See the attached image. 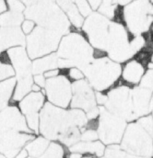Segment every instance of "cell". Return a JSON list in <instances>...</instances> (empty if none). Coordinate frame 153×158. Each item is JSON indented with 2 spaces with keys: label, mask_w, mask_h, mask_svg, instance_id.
I'll return each mask as SVG.
<instances>
[{
  "label": "cell",
  "mask_w": 153,
  "mask_h": 158,
  "mask_svg": "<svg viewBox=\"0 0 153 158\" xmlns=\"http://www.w3.org/2000/svg\"><path fill=\"white\" fill-rule=\"evenodd\" d=\"M40 120L43 135L49 139H57L71 127L84 126L87 118L80 110L66 111L47 103L41 110Z\"/></svg>",
  "instance_id": "obj_1"
},
{
  "label": "cell",
  "mask_w": 153,
  "mask_h": 158,
  "mask_svg": "<svg viewBox=\"0 0 153 158\" xmlns=\"http://www.w3.org/2000/svg\"><path fill=\"white\" fill-rule=\"evenodd\" d=\"M57 68L78 67L82 69L93 60L94 49L82 34L69 32L61 39L56 51Z\"/></svg>",
  "instance_id": "obj_2"
},
{
  "label": "cell",
  "mask_w": 153,
  "mask_h": 158,
  "mask_svg": "<svg viewBox=\"0 0 153 158\" xmlns=\"http://www.w3.org/2000/svg\"><path fill=\"white\" fill-rule=\"evenodd\" d=\"M24 16L33 20L39 26L53 30L63 35L70 32V23L65 14L53 2L40 0L28 6L24 10Z\"/></svg>",
  "instance_id": "obj_3"
},
{
  "label": "cell",
  "mask_w": 153,
  "mask_h": 158,
  "mask_svg": "<svg viewBox=\"0 0 153 158\" xmlns=\"http://www.w3.org/2000/svg\"><path fill=\"white\" fill-rule=\"evenodd\" d=\"M121 19L132 36L145 35L153 26V3L149 0H135L124 7Z\"/></svg>",
  "instance_id": "obj_4"
},
{
  "label": "cell",
  "mask_w": 153,
  "mask_h": 158,
  "mask_svg": "<svg viewBox=\"0 0 153 158\" xmlns=\"http://www.w3.org/2000/svg\"><path fill=\"white\" fill-rule=\"evenodd\" d=\"M91 87L102 91L111 87L121 75L122 67L107 57L94 58L82 69Z\"/></svg>",
  "instance_id": "obj_5"
},
{
  "label": "cell",
  "mask_w": 153,
  "mask_h": 158,
  "mask_svg": "<svg viewBox=\"0 0 153 158\" xmlns=\"http://www.w3.org/2000/svg\"><path fill=\"white\" fill-rule=\"evenodd\" d=\"M61 34L41 26H36L26 38V52L30 59L35 60L57 51Z\"/></svg>",
  "instance_id": "obj_6"
},
{
  "label": "cell",
  "mask_w": 153,
  "mask_h": 158,
  "mask_svg": "<svg viewBox=\"0 0 153 158\" xmlns=\"http://www.w3.org/2000/svg\"><path fill=\"white\" fill-rule=\"evenodd\" d=\"M111 21L100 13H91L84 21L82 29L86 39L95 50L105 52Z\"/></svg>",
  "instance_id": "obj_7"
},
{
  "label": "cell",
  "mask_w": 153,
  "mask_h": 158,
  "mask_svg": "<svg viewBox=\"0 0 153 158\" xmlns=\"http://www.w3.org/2000/svg\"><path fill=\"white\" fill-rule=\"evenodd\" d=\"M121 148L129 154L151 157L153 155L152 136L138 123L130 124L124 135Z\"/></svg>",
  "instance_id": "obj_8"
},
{
  "label": "cell",
  "mask_w": 153,
  "mask_h": 158,
  "mask_svg": "<svg viewBox=\"0 0 153 158\" xmlns=\"http://www.w3.org/2000/svg\"><path fill=\"white\" fill-rule=\"evenodd\" d=\"M105 106L108 112L125 121H132L136 118L131 103V89L125 86L109 92Z\"/></svg>",
  "instance_id": "obj_9"
},
{
  "label": "cell",
  "mask_w": 153,
  "mask_h": 158,
  "mask_svg": "<svg viewBox=\"0 0 153 158\" xmlns=\"http://www.w3.org/2000/svg\"><path fill=\"white\" fill-rule=\"evenodd\" d=\"M99 135L106 144L119 143L125 127V121L108 112L105 107L100 109Z\"/></svg>",
  "instance_id": "obj_10"
},
{
  "label": "cell",
  "mask_w": 153,
  "mask_h": 158,
  "mask_svg": "<svg viewBox=\"0 0 153 158\" xmlns=\"http://www.w3.org/2000/svg\"><path fill=\"white\" fill-rule=\"evenodd\" d=\"M45 89L48 99L53 105L61 107H66L72 99V86L65 76L58 75L47 79Z\"/></svg>",
  "instance_id": "obj_11"
},
{
  "label": "cell",
  "mask_w": 153,
  "mask_h": 158,
  "mask_svg": "<svg viewBox=\"0 0 153 158\" xmlns=\"http://www.w3.org/2000/svg\"><path fill=\"white\" fill-rule=\"evenodd\" d=\"M72 91L73 93L72 107L82 109L87 113L96 108V96L87 81L84 79L76 81L73 84Z\"/></svg>",
  "instance_id": "obj_12"
},
{
  "label": "cell",
  "mask_w": 153,
  "mask_h": 158,
  "mask_svg": "<svg viewBox=\"0 0 153 158\" xmlns=\"http://www.w3.org/2000/svg\"><path fill=\"white\" fill-rule=\"evenodd\" d=\"M33 136L20 134L18 131H0V152L8 158H14L19 148Z\"/></svg>",
  "instance_id": "obj_13"
},
{
  "label": "cell",
  "mask_w": 153,
  "mask_h": 158,
  "mask_svg": "<svg viewBox=\"0 0 153 158\" xmlns=\"http://www.w3.org/2000/svg\"><path fill=\"white\" fill-rule=\"evenodd\" d=\"M29 132L24 118L16 107H6L0 112V131Z\"/></svg>",
  "instance_id": "obj_14"
},
{
  "label": "cell",
  "mask_w": 153,
  "mask_h": 158,
  "mask_svg": "<svg viewBox=\"0 0 153 158\" xmlns=\"http://www.w3.org/2000/svg\"><path fill=\"white\" fill-rule=\"evenodd\" d=\"M9 62L17 74V78L32 75V61L23 46H16L6 51Z\"/></svg>",
  "instance_id": "obj_15"
},
{
  "label": "cell",
  "mask_w": 153,
  "mask_h": 158,
  "mask_svg": "<svg viewBox=\"0 0 153 158\" xmlns=\"http://www.w3.org/2000/svg\"><path fill=\"white\" fill-rule=\"evenodd\" d=\"M131 103L136 118L146 116L153 109L152 91L142 87L131 90Z\"/></svg>",
  "instance_id": "obj_16"
},
{
  "label": "cell",
  "mask_w": 153,
  "mask_h": 158,
  "mask_svg": "<svg viewBox=\"0 0 153 158\" xmlns=\"http://www.w3.org/2000/svg\"><path fill=\"white\" fill-rule=\"evenodd\" d=\"M26 44V37L19 26L0 28V53L16 46Z\"/></svg>",
  "instance_id": "obj_17"
},
{
  "label": "cell",
  "mask_w": 153,
  "mask_h": 158,
  "mask_svg": "<svg viewBox=\"0 0 153 158\" xmlns=\"http://www.w3.org/2000/svg\"><path fill=\"white\" fill-rule=\"evenodd\" d=\"M145 73L144 64L137 59H131L125 62V66L121 71L122 76L124 80L133 84L140 82Z\"/></svg>",
  "instance_id": "obj_18"
},
{
  "label": "cell",
  "mask_w": 153,
  "mask_h": 158,
  "mask_svg": "<svg viewBox=\"0 0 153 158\" xmlns=\"http://www.w3.org/2000/svg\"><path fill=\"white\" fill-rule=\"evenodd\" d=\"M44 96L40 92H34L25 97L19 103L21 110L26 116L38 114L44 105Z\"/></svg>",
  "instance_id": "obj_19"
},
{
  "label": "cell",
  "mask_w": 153,
  "mask_h": 158,
  "mask_svg": "<svg viewBox=\"0 0 153 158\" xmlns=\"http://www.w3.org/2000/svg\"><path fill=\"white\" fill-rule=\"evenodd\" d=\"M57 5L65 14L68 20L75 28H80L84 23V17L79 13L72 0H57Z\"/></svg>",
  "instance_id": "obj_20"
},
{
  "label": "cell",
  "mask_w": 153,
  "mask_h": 158,
  "mask_svg": "<svg viewBox=\"0 0 153 158\" xmlns=\"http://www.w3.org/2000/svg\"><path fill=\"white\" fill-rule=\"evenodd\" d=\"M58 57L55 53L45 55L35 59L32 63V73L35 75L42 74L45 72L57 69Z\"/></svg>",
  "instance_id": "obj_21"
},
{
  "label": "cell",
  "mask_w": 153,
  "mask_h": 158,
  "mask_svg": "<svg viewBox=\"0 0 153 158\" xmlns=\"http://www.w3.org/2000/svg\"><path fill=\"white\" fill-rule=\"evenodd\" d=\"M17 87L14 95V99L15 101H19L31 91L33 85V79L32 75H30L17 78Z\"/></svg>",
  "instance_id": "obj_22"
},
{
  "label": "cell",
  "mask_w": 153,
  "mask_h": 158,
  "mask_svg": "<svg viewBox=\"0 0 153 158\" xmlns=\"http://www.w3.org/2000/svg\"><path fill=\"white\" fill-rule=\"evenodd\" d=\"M70 151L72 152H91L95 153L97 156L102 155L104 152V146L100 142H82L73 145L70 148Z\"/></svg>",
  "instance_id": "obj_23"
},
{
  "label": "cell",
  "mask_w": 153,
  "mask_h": 158,
  "mask_svg": "<svg viewBox=\"0 0 153 158\" xmlns=\"http://www.w3.org/2000/svg\"><path fill=\"white\" fill-rule=\"evenodd\" d=\"M15 85L16 79L13 78L0 82V112L6 107Z\"/></svg>",
  "instance_id": "obj_24"
},
{
  "label": "cell",
  "mask_w": 153,
  "mask_h": 158,
  "mask_svg": "<svg viewBox=\"0 0 153 158\" xmlns=\"http://www.w3.org/2000/svg\"><path fill=\"white\" fill-rule=\"evenodd\" d=\"M24 20V15L22 13L6 11L0 14V26L15 27L19 26Z\"/></svg>",
  "instance_id": "obj_25"
},
{
  "label": "cell",
  "mask_w": 153,
  "mask_h": 158,
  "mask_svg": "<svg viewBox=\"0 0 153 158\" xmlns=\"http://www.w3.org/2000/svg\"><path fill=\"white\" fill-rule=\"evenodd\" d=\"M48 141L44 138H38L26 146V150L30 155L33 157H38L41 155L48 146Z\"/></svg>",
  "instance_id": "obj_26"
},
{
  "label": "cell",
  "mask_w": 153,
  "mask_h": 158,
  "mask_svg": "<svg viewBox=\"0 0 153 158\" xmlns=\"http://www.w3.org/2000/svg\"><path fill=\"white\" fill-rule=\"evenodd\" d=\"M80 132L77 127L68 129L58 138L60 141L66 145H73L80 139Z\"/></svg>",
  "instance_id": "obj_27"
},
{
  "label": "cell",
  "mask_w": 153,
  "mask_h": 158,
  "mask_svg": "<svg viewBox=\"0 0 153 158\" xmlns=\"http://www.w3.org/2000/svg\"><path fill=\"white\" fill-rule=\"evenodd\" d=\"M105 158H148L142 157V156L134 155V154H128L122 152L118 146L114 145L111 146L106 150Z\"/></svg>",
  "instance_id": "obj_28"
},
{
  "label": "cell",
  "mask_w": 153,
  "mask_h": 158,
  "mask_svg": "<svg viewBox=\"0 0 153 158\" xmlns=\"http://www.w3.org/2000/svg\"><path fill=\"white\" fill-rule=\"evenodd\" d=\"M14 75L15 72L10 63L0 61V82L11 78Z\"/></svg>",
  "instance_id": "obj_29"
},
{
  "label": "cell",
  "mask_w": 153,
  "mask_h": 158,
  "mask_svg": "<svg viewBox=\"0 0 153 158\" xmlns=\"http://www.w3.org/2000/svg\"><path fill=\"white\" fill-rule=\"evenodd\" d=\"M63 149L59 145L53 143L40 158H62Z\"/></svg>",
  "instance_id": "obj_30"
},
{
  "label": "cell",
  "mask_w": 153,
  "mask_h": 158,
  "mask_svg": "<svg viewBox=\"0 0 153 158\" xmlns=\"http://www.w3.org/2000/svg\"><path fill=\"white\" fill-rule=\"evenodd\" d=\"M75 5L79 13L83 17H87L92 13V9L87 0H72Z\"/></svg>",
  "instance_id": "obj_31"
},
{
  "label": "cell",
  "mask_w": 153,
  "mask_h": 158,
  "mask_svg": "<svg viewBox=\"0 0 153 158\" xmlns=\"http://www.w3.org/2000/svg\"><path fill=\"white\" fill-rule=\"evenodd\" d=\"M140 87L153 91V68L146 72L140 81Z\"/></svg>",
  "instance_id": "obj_32"
},
{
  "label": "cell",
  "mask_w": 153,
  "mask_h": 158,
  "mask_svg": "<svg viewBox=\"0 0 153 158\" xmlns=\"http://www.w3.org/2000/svg\"><path fill=\"white\" fill-rule=\"evenodd\" d=\"M138 123L143 127L150 136H153V117L151 116H144L138 120Z\"/></svg>",
  "instance_id": "obj_33"
},
{
  "label": "cell",
  "mask_w": 153,
  "mask_h": 158,
  "mask_svg": "<svg viewBox=\"0 0 153 158\" xmlns=\"http://www.w3.org/2000/svg\"><path fill=\"white\" fill-rule=\"evenodd\" d=\"M7 5L11 11L16 12V13L23 14V12L26 10L25 5L19 0H8Z\"/></svg>",
  "instance_id": "obj_34"
},
{
  "label": "cell",
  "mask_w": 153,
  "mask_h": 158,
  "mask_svg": "<svg viewBox=\"0 0 153 158\" xmlns=\"http://www.w3.org/2000/svg\"><path fill=\"white\" fill-rule=\"evenodd\" d=\"M36 27V23L31 19H25L20 25V28L24 35H28L34 31Z\"/></svg>",
  "instance_id": "obj_35"
},
{
  "label": "cell",
  "mask_w": 153,
  "mask_h": 158,
  "mask_svg": "<svg viewBox=\"0 0 153 158\" xmlns=\"http://www.w3.org/2000/svg\"><path fill=\"white\" fill-rule=\"evenodd\" d=\"M27 123L31 129L34 130L36 133L38 132L39 127V115L34 114L26 116Z\"/></svg>",
  "instance_id": "obj_36"
},
{
  "label": "cell",
  "mask_w": 153,
  "mask_h": 158,
  "mask_svg": "<svg viewBox=\"0 0 153 158\" xmlns=\"http://www.w3.org/2000/svg\"><path fill=\"white\" fill-rule=\"evenodd\" d=\"M69 75L72 79H74V80L79 81L82 80L84 77V73L81 69H79L78 67H71L69 69Z\"/></svg>",
  "instance_id": "obj_37"
},
{
  "label": "cell",
  "mask_w": 153,
  "mask_h": 158,
  "mask_svg": "<svg viewBox=\"0 0 153 158\" xmlns=\"http://www.w3.org/2000/svg\"><path fill=\"white\" fill-rule=\"evenodd\" d=\"M97 137H98V135H97L96 131H94L93 130H89L83 133V134L81 135L80 139H82V141L90 142L96 140Z\"/></svg>",
  "instance_id": "obj_38"
},
{
  "label": "cell",
  "mask_w": 153,
  "mask_h": 158,
  "mask_svg": "<svg viewBox=\"0 0 153 158\" xmlns=\"http://www.w3.org/2000/svg\"><path fill=\"white\" fill-rule=\"evenodd\" d=\"M34 81L37 85H38L40 87H44L45 84H46V78H45L44 75L42 74H37L35 75L34 77Z\"/></svg>",
  "instance_id": "obj_39"
},
{
  "label": "cell",
  "mask_w": 153,
  "mask_h": 158,
  "mask_svg": "<svg viewBox=\"0 0 153 158\" xmlns=\"http://www.w3.org/2000/svg\"><path fill=\"white\" fill-rule=\"evenodd\" d=\"M44 75L45 78H46L47 79L55 78V77L58 76V75H59V69H58V68H57V69H51V70H49V71L45 72Z\"/></svg>",
  "instance_id": "obj_40"
},
{
  "label": "cell",
  "mask_w": 153,
  "mask_h": 158,
  "mask_svg": "<svg viewBox=\"0 0 153 158\" xmlns=\"http://www.w3.org/2000/svg\"><path fill=\"white\" fill-rule=\"evenodd\" d=\"M88 4L90 5L91 9L93 10H96L100 6L101 3H102V0H87Z\"/></svg>",
  "instance_id": "obj_41"
},
{
  "label": "cell",
  "mask_w": 153,
  "mask_h": 158,
  "mask_svg": "<svg viewBox=\"0 0 153 158\" xmlns=\"http://www.w3.org/2000/svg\"><path fill=\"white\" fill-rule=\"evenodd\" d=\"M96 100L100 105H105L106 101H107V96H104L100 93H97L96 95Z\"/></svg>",
  "instance_id": "obj_42"
},
{
  "label": "cell",
  "mask_w": 153,
  "mask_h": 158,
  "mask_svg": "<svg viewBox=\"0 0 153 158\" xmlns=\"http://www.w3.org/2000/svg\"><path fill=\"white\" fill-rule=\"evenodd\" d=\"M8 10V5L5 0H0V14L5 13Z\"/></svg>",
  "instance_id": "obj_43"
},
{
  "label": "cell",
  "mask_w": 153,
  "mask_h": 158,
  "mask_svg": "<svg viewBox=\"0 0 153 158\" xmlns=\"http://www.w3.org/2000/svg\"><path fill=\"white\" fill-rule=\"evenodd\" d=\"M134 1H135V0H117V3L121 6H126Z\"/></svg>",
  "instance_id": "obj_44"
},
{
  "label": "cell",
  "mask_w": 153,
  "mask_h": 158,
  "mask_svg": "<svg viewBox=\"0 0 153 158\" xmlns=\"http://www.w3.org/2000/svg\"><path fill=\"white\" fill-rule=\"evenodd\" d=\"M20 2H22L24 5H26L28 6H31L32 5H35L37 2H38L40 0H19Z\"/></svg>",
  "instance_id": "obj_45"
},
{
  "label": "cell",
  "mask_w": 153,
  "mask_h": 158,
  "mask_svg": "<svg viewBox=\"0 0 153 158\" xmlns=\"http://www.w3.org/2000/svg\"><path fill=\"white\" fill-rule=\"evenodd\" d=\"M27 156V152L26 151H23L20 153L18 154V156L16 158H26Z\"/></svg>",
  "instance_id": "obj_46"
},
{
  "label": "cell",
  "mask_w": 153,
  "mask_h": 158,
  "mask_svg": "<svg viewBox=\"0 0 153 158\" xmlns=\"http://www.w3.org/2000/svg\"><path fill=\"white\" fill-rule=\"evenodd\" d=\"M32 89H33L35 92H39L40 89V87L38 85H37V84H35V85H32Z\"/></svg>",
  "instance_id": "obj_47"
},
{
  "label": "cell",
  "mask_w": 153,
  "mask_h": 158,
  "mask_svg": "<svg viewBox=\"0 0 153 158\" xmlns=\"http://www.w3.org/2000/svg\"><path fill=\"white\" fill-rule=\"evenodd\" d=\"M70 158H81V155L79 154H73L71 156H70Z\"/></svg>",
  "instance_id": "obj_48"
},
{
  "label": "cell",
  "mask_w": 153,
  "mask_h": 158,
  "mask_svg": "<svg viewBox=\"0 0 153 158\" xmlns=\"http://www.w3.org/2000/svg\"><path fill=\"white\" fill-rule=\"evenodd\" d=\"M0 158H5V157L3 155H2V154H0Z\"/></svg>",
  "instance_id": "obj_49"
},
{
  "label": "cell",
  "mask_w": 153,
  "mask_h": 158,
  "mask_svg": "<svg viewBox=\"0 0 153 158\" xmlns=\"http://www.w3.org/2000/svg\"><path fill=\"white\" fill-rule=\"evenodd\" d=\"M46 1H50V2H53L54 0H46Z\"/></svg>",
  "instance_id": "obj_50"
},
{
  "label": "cell",
  "mask_w": 153,
  "mask_h": 158,
  "mask_svg": "<svg viewBox=\"0 0 153 158\" xmlns=\"http://www.w3.org/2000/svg\"><path fill=\"white\" fill-rule=\"evenodd\" d=\"M152 33H153V26H152Z\"/></svg>",
  "instance_id": "obj_51"
},
{
  "label": "cell",
  "mask_w": 153,
  "mask_h": 158,
  "mask_svg": "<svg viewBox=\"0 0 153 158\" xmlns=\"http://www.w3.org/2000/svg\"><path fill=\"white\" fill-rule=\"evenodd\" d=\"M84 158H91V157H84Z\"/></svg>",
  "instance_id": "obj_52"
},
{
  "label": "cell",
  "mask_w": 153,
  "mask_h": 158,
  "mask_svg": "<svg viewBox=\"0 0 153 158\" xmlns=\"http://www.w3.org/2000/svg\"><path fill=\"white\" fill-rule=\"evenodd\" d=\"M102 158H105V157H102Z\"/></svg>",
  "instance_id": "obj_53"
}]
</instances>
